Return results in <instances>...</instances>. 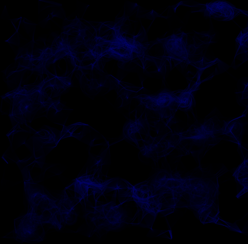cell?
Wrapping results in <instances>:
<instances>
[{"mask_svg": "<svg viewBox=\"0 0 248 244\" xmlns=\"http://www.w3.org/2000/svg\"><path fill=\"white\" fill-rule=\"evenodd\" d=\"M96 132L95 130L90 126L84 124L80 141L89 145L92 146L93 142L96 139L95 138V133Z\"/></svg>", "mask_w": 248, "mask_h": 244, "instance_id": "obj_21", "label": "cell"}, {"mask_svg": "<svg viewBox=\"0 0 248 244\" xmlns=\"http://www.w3.org/2000/svg\"><path fill=\"white\" fill-rule=\"evenodd\" d=\"M157 40L162 46L165 56L172 59L175 63L189 64V44L187 34L180 31Z\"/></svg>", "mask_w": 248, "mask_h": 244, "instance_id": "obj_10", "label": "cell"}, {"mask_svg": "<svg viewBox=\"0 0 248 244\" xmlns=\"http://www.w3.org/2000/svg\"><path fill=\"white\" fill-rule=\"evenodd\" d=\"M236 90L237 103L246 111L248 110V77H244L238 80Z\"/></svg>", "mask_w": 248, "mask_h": 244, "instance_id": "obj_20", "label": "cell"}, {"mask_svg": "<svg viewBox=\"0 0 248 244\" xmlns=\"http://www.w3.org/2000/svg\"><path fill=\"white\" fill-rule=\"evenodd\" d=\"M206 18H211L217 21L228 22L240 15L248 16V13L236 8L232 4L225 1H217L197 7Z\"/></svg>", "mask_w": 248, "mask_h": 244, "instance_id": "obj_12", "label": "cell"}, {"mask_svg": "<svg viewBox=\"0 0 248 244\" xmlns=\"http://www.w3.org/2000/svg\"><path fill=\"white\" fill-rule=\"evenodd\" d=\"M134 200L147 214L156 215L161 210L160 198L154 190L151 183H143L132 189Z\"/></svg>", "mask_w": 248, "mask_h": 244, "instance_id": "obj_11", "label": "cell"}, {"mask_svg": "<svg viewBox=\"0 0 248 244\" xmlns=\"http://www.w3.org/2000/svg\"><path fill=\"white\" fill-rule=\"evenodd\" d=\"M27 209L32 210L43 225L56 230L66 225L57 206L58 199L54 197L43 186L33 181H24Z\"/></svg>", "mask_w": 248, "mask_h": 244, "instance_id": "obj_3", "label": "cell"}, {"mask_svg": "<svg viewBox=\"0 0 248 244\" xmlns=\"http://www.w3.org/2000/svg\"><path fill=\"white\" fill-rule=\"evenodd\" d=\"M248 59V30L243 29L236 39V54L233 62L235 69Z\"/></svg>", "mask_w": 248, "mask_h": 244, "instance_id": "obj_18", "label": "cell"}, {"mask_svg": "<svg viewBox=\"0 0 248 244\" xmlns=\"http://www.w3.org/2000/svg\"><path fill=\"white\" fill-rule=\"evenodd\" d=\"M225 119L216 108L208 116L197 121L187 131L179 135L181 140H189L201 150L207 151L223 139Z\"/></svg>", "mask_w": 248, "mask_h": 244, "instance_id": "obj_4", "label": "cell"}, {"mask_svg": "<svg viewBox=\"0 0 248 244\" xmlns=\"http://www.w3.org/2000/svg\"><path fill=\"white\" fill-rule=\"evenodd\" d=\"M245 29L248 30V21L246 27L245 28Z\"/></svg>", "mask_w": 248, "mask_h": 244, "instance_id": "obj_23", "label": "cell"}, {"mask_svg": "<svg viewBox=\"0 0 248 244\" xmlns=\"http://www.w3.org/2000/svg\"><path fill=\"white\" fill-rule=\"evenodd\" d=\"M62 139V132L49 126L35 130L34 134L25 145L31 154L38 157H46Z\"/></svg>", "mask_w": 248, "mask_h": 244, "instance_id": "obj_9", "label": "cell"}, {"mask_svg": "<svg viewBox=\"0 0 248 244\" xmlns=\"http://www.w3.org/2000/svg\"><path fill=\"white\" fill-rule=\"evenodd\" d=\"M142 107L157 115L160 118L171 120L179 107L177 91L164 89L152 95L142 94L134 97Z\"/></svg>", "mask_w": 248, "mask_h": 244, "instance_id": "obj_6", "label": "cell"}, {"mask_svg": "<svg viewBox=\"0 0 248 244\" xmlns=\"http://www.w3.org/2000/svg\"><path fill=\"white\" fill-rule=\"evenodd\" d=\"M72 111L59 99H49L46 101L44 114L52 123L63 126Z\"/></svg>", "mask_w": 248, "mask_h": 244, "instance_id": "obj_15", "label": "cell"}, {"mask_svg": "<svg viewBox=\"0 0 248 244\" xmlns=\"http://www.w3.org/2000/svg\"><path fill=\"white\" fill-rule=\"evenodd\" d=\"M9 105L8 115L13 127L28 125L43 115L46 101L50 98L41 83L37 86H20L3 97Z\"/></svg>", "mask_w": 248, "mask_h": 244, "instance_id": "obj_2", "label": "cell"}, {"mask_svg": "<svg viewBox=\"0 0 248 244\" xmlns=\"http://www.w3.org/2000/svg\"><path fill=\"white\" fill-rule=\"evenodd\" d=\"M89 226L98 230L113 231L121 228L125 215L113 201L100 205L84 213Z\"/></svg>", "mask_w": 248, "mask_h": 244, "instance_id": "obj_7", "label": "cell"}, {"mask_svg": "<svg viewBox=\"0 0 248 244\" xmlns=\"http://www.w3.org/2000/svg\"><path fill=\"white\" fill-rule=\"evenodd\" d=\"M239 150L241 151V155H242L243 161L233 174L236 181L242 187L237 196L238 198L248 192V150L241 145H239Z\"/></svg>", "mask_w": 248, "mask_h": 244, "instance_id": "obj_16", "label": "cell"}, {"mask_svg": "<svg viewBox=\"0 0 248 244\" xmlns=\"http://www.w3.org/2000/svg\"><path fill=\"white\" fill-rule=\"evenodd\" d=\"M247 114L225 119L223 127V139L241 145L247 127Z\"/></svg>", "mask_w": 248, "mask_h": 244, "instance_id": "obj_13", "label": "cell"}, {"mask_svg": "<svg viewBox=\"0 0 248 244\" xmlns=\"http://www.w3.org/2000/svg\"><path fill=\"white\" fill-rule=\"evenodd\" d=\"M113 37L97 45L102 57L114 59L122 63H129L147 55L148 47L137 40L123 35L121 29L114 25Z\"/></svg>", "mask_w": 248, "mask_h": 244, "instance_id": "obj_5", "label": "cell"}, {"mask_svg": "<svg viewBox=\"0 0 248 244\" xmlns=\"http://www.w3.org/2000/svg\"><path fill=\"white\" fill-rule=\"evenodd\" d=\"M158 186L171 206L193 210L204 223L217 220L219 211L217 174L201 170L200 176L182 178L167 172L161 177Z\"/></svg>", "mask_w": 248, "mask_h": 244, "instance_id": "obj_1", "label": "cell"}, {"mask_svg": "<svg viewBox=\"0 0 248 244\" xmlns=\"http://www.w3.org/2000/svg\"><path fill=\"white\" fill-rule=\"evenodd\" d=\"M3 158L5 160L7 163H14L19 161L18 158L16 154L15 151L12 150L11 146L9 147L7 151L3 156Z\"/></svg>", "mask_w": 248, "mask_h": 244, "instance_id": "obj_22", "label": "cell"}, {"mask_svg": "<svg viewBox=\"0 0 248 244\" xmlns=\"http://www.w3.org/2000/svg\"><path fill=\"white\" fill-rule=\"evenodd\" d=\"M44 225L39 217L31 209L15 220L13 231L14 239L19 242L35 244L45 237Z\"/></svg>", "mask_w": 248, "mask_h": 244, "instance_id": "obj_8", "label": "cell"}, {"mask_svg": "<svg viewBox=\"0 0 248 244\" xmlns=\"http://www.w3.org/2000/svg\"><path fill=\"white\" fill-rule=\"evenodd\" d=\"M124 137L130 142H133L139 146L140 141L148 140L149 135V125L143 119H138L127 122L124 128Z\"/></svg>", "mask_w": 248, "mask_h": 244, "instance_id": "obj_14", "label": "cell"}, {"mask_svg": "<svg viewBox=\"0 0 248 244\" xmlns=\"http://www.w3.org/2000/svg\"><path fill=\"white\" fill-rule=\"evenodd\" d=\"M199 85L195 83L184 90L177 91L179 100L178 110L184 112L191 111L196 105L195 93L198 89Z\"/></svg>", "mask_w": 248, "mask_h": 244, "instance_id": "obj_19", "label": "cell"}, {"mask_svg": "<svg viewBox=\"0 0 248 244\" xmlns=\"http://www.w3.org/2000/svg\"><path fill=\"white\" fill-rule=\"evenodd\" d=\"M35 130L32 129L28 125L18 124L13 127L7 136L10 142V146L14 151L26 144L31 133L34 134Z\"/></svg>", "mask_w": 248, "mask_h": 244, "instance_id": "obj_17", "label": "cell"}]
</instances>
